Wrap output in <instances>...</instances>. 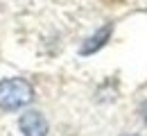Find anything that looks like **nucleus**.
Here are the masks:
<instances>
[{"instance_id": "obj_4", "label": "nucleus", "mask_w": 147, "mask_h": 136, "mask_svg": "<svg viewBox=\"0 0 147 136\" xmlns=\"http://www.w3.org/2000/svg\"><path fill=\"white\" fill-rule=\"evenodd\" d=\"M140 114H143V118H145V122H147V102L143 104V109H140Z\"/></svg>"}, {"instance_id": "obj_5", "label": "nucleus", "mask_w": 147, "mask_h": 136, "mask_svg": "<svg viewBox=\"0 0 147 136\" xmlns=\"http://www.w3.org/2000/svg\"><path fill=\"white\" fill-rule=\"evenodd\" d=\"M127 136H131V134H127Z\"/></svg>"}, {"instance_id": "obj_2", "label": "nucleus", "mask_w": 147, "mask_h": 136, "mask_svg": "<svg viewBox=\"0 0 147 136\" xmlns=\"http://www.w3.org/2000/svg\"><path fill=\"white\" fill-rule=\"evenodd\" d=\"M20 129L25 136H45L48 134V122L38 111H27L20 116Z\"/></svg>"}, {"instance_id": "obj_1", "label": "nucleus", "mask_w": 147, "mask_h": 136, "mask_svg": "<svg viewBox=\"0 0 147 136\" xmlns=\"http://www.w3.org/2000/svg\"><path fill=\"white\" fill-rule=\"evenodd\" d=\"M32 102V86L25 79H5L0 82V109L14 111Z\"/></svg>"}, {"instance_id": "obj_3", "label": "nucleus", "mask_w": 147, "mask_h": 136, "mask_svg": "<svg viewBox=\"0 0 147 136\" xmlns=\"http://www.w3.org/2000/svg\"><path fill=\"white\" fill-rule=\"evenodd\" d=\"M109 37H111V25H107V27H102L97 34H93L91 39L82 45V55H93L95 50H100V48L107 43V39H109Z\"/></svg>"}]
</instances>
